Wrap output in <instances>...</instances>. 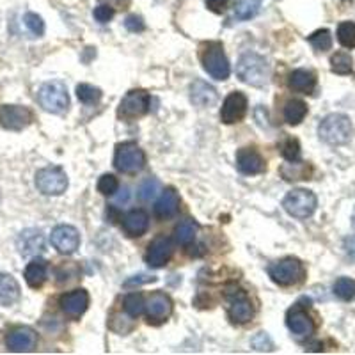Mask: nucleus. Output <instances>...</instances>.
<instances>
[{
	"label": "nucleus",
	"instance_id": "cd10ccee",
	"mask_svg": "<svg viewBox=\"0 0 355 355\" xmlns=\"http://www.w3.org/2000/svg\"><path fill=\"white\" fill-rule=\"evenodd\" d=\"M307 116V105L306 101L295 98L290 100L284 107V119H286L288 125H300L304 121V117Z\"/></svg>",
	"mask_w": 355,
	"mask_h": 355
},
{
	"label": "nucleus",
	"instance_id": "c756f323",
	"mask_svg": "<svg viewBox=\"0 0 355 355\" xmlns=\"http://www.w3.org/2000/svg\"><path fill=\"white\" fill-rule=\"evenodd\" d=\"M281 174L284 176V180H288V182H295V180H307L311 174V167L307 166V164H304V162H291V164H288V166H284L283 169H281Z\"/></svg>",
	"mask_w": 355,
	"mask_h": 355
},
{
	"label": "nucleus",
	"instance_id": "1a4fd4ad",
	"mask_svg": "<svg viewBox=\"0 0 355 355\" xmlns=\"http://www.w3.org/2000/svg\"><path fill=\"white\" fill-rule=\"evenodd\" d=\"M150 94L144 89H133L123 98L117 109V116L123 119H135V117L144 116L150 110Z\"/></svg>",
	"mask_w": 355,
	"mask_h": 355
},
{
	"label": "nucleus",
	"instance_id": "7ed1b4c3",
	"mask_svg": "<svg viewBox=\"0 0 355 355\" xmlns=\"http://www.w3.org/2000/svg\"><path fill=\"white\" fill-rule=\"evenodd\" d=\"M201 62L205 71L217 80H226L230 77V61L224 53V46L218 41H208V43L202 44Z\"/></svg>",
	"mask_w": 355,
	"mask_h": 355
},
{
	"label": "nucleus",
	"instance_id": "b1692460",
	"mask_svg": "<svg viewBox=\"0 0 355 355\" xmlns=\"http://www.w3.org/2000/svg\"><path fill=\"white\" fill-rule=\"evenodd\" d=\"M178 208H180V198H178L176 190L166 189L155 202V215L158 218H169L176 215Z\"/></svg>",
	"mask_w": 355,
	"mask_h": 355
},
{
	"label": "nucleus",
	"instance_id": "dca6fc26",
	"mask_svg": "<svg viewBox=\"0 0 355 355\" xmlns=\"http://www.w3.org/2000/svg\"><path fill=\"white\" fill-rule=\"evenodd\" d=\"M37 345V334L31 327H17L12 329L6 338V347L15 354H24V352H33Z\"/></svg>",
	"mask_w": 355,
	"mask_h": 355
},
{
	"label": "nucleus",
	"instance_id": "393cba45",
	"mask_svg": "<svg viewBox=\"0 0 355 355\" xmlns=\"http://www.w3.org/2000/svg\"><path fill=\"white\" fill-rule=\"evenodd\" d=\"M20 299V284L12 275L0 274V306H12Z\"/></svg>",
	"mask_w": 355,
	"mask_h": 355
},
{
	"label": "nucleus",
	"instance_id": "4be33fe9",
	"mask_svg": "<svg viewBox=\"0 0 355 355\" xmlns=\"http://www.w3.org/2000/svg\"><path fill=\"white\" fill-rule=\"evenodd\" d=\"M148 226H150V217L144 210H132L123 218V230L132 239L142 236L148 231Z\"/></svg>",
	"mask_w": 355,
	"mask_h": 355
},
{
	"label": "nucleus",
	"instance_id": "8fccbe9b",
	"mask_svg": "<svg viewBox=\"0 0 355 355\" xmlns=\"http://www.w3.org/2000/svg\"><path fill=\"white\" fill-rule=\"evenodd\" d=\"M352 220H354V227H355V211H354V218H352Z\"/></svg>",
	"mask_w": 355,
	"mask_h": 355
},
{
	"label": "nucleus",
	"instance_id": "bb28decb",
	"mask_svg": "<svg viewBox=\"0 0 355 355\" xmlns=\"http://www.w3.org/2000/svg\"><path fill=\"white\" fill-rule=\"evenodd\" d=\"M199 231V224L192 218H185L174 227V239L180 245H190L196 240V234Z\"/></svg>",
	"mask_w": 355,
	"mask_h": 355
},
{
	"label": "nucleus",
	"instance_id": "6e6552de",
	"mask_svg": "<svg viewBox=\"0 0 355 355\" xmlns=\"http://www.w3.org/2000/svg\"><path fill=\"white\" fill-rule=\"evenodd\" d=\"M36 187L44 196H61L68 189V176L61 167H44L37 171Z\"/></svg>",
	"mask_w": 355,
	"mask_h": 355
},
{
	"label": "nucleus",
	"instance_id": "2f4dec72",
	"mask_svg": "<svg viewBox=\"0 0 355 355\" xmlns=\"http://www.w3.org/2000/svg\"><path fill=\"white\" fill-rule=\"evenodd\" d=\"M123 307H125L126 315H130L132 318H137L144 313V297H142V293H128L123 300Z\"/></svg>",
	"mask_w": 355,
	"mask_h": 355
},
{
	"label": "nucleus",
	"instance_id": "c03bdc74",
	"mask_svg": "<svg viewBox=\"0 0 355 355\" xmlns=\"http://www.w3.org/2000/svg\"><path fill=\"white\" fill-rule=\"evenodd\" d=\"M125 25L130 33H142V31H144V21H142V18L137 17V15H130V17L126 18Z\"/></svg>",
	"mask_w": 355,
	"mask_h": 355
},
{
	"label": "nucleus",
	"instance_id": "2eb2a0df",
	"mask_svg": "<svg viewBox=\"0 0 355 355\" xmlns=\"http://www.w3.org/2000/svg\"><path fill=\"white\" fill-rule=\"evenodd\" d=\"M17 249L24 258H36L44 252V236L40 230H25L18 234Z\"/></svg>",
	"mask_w": 355,
	"mask_h": 355
},
{
	"label": "nucleus",
	"instance_id": "f8f14e48",
	"mask_svg": "<svg viewBox=\"0 0 355 355\" xmlns=\"http://www.w3.org/2000/svg\"><path fill=\"white\" fill-rule=\"evenodd\" d=\"M247 114V96L240 91L227 94V98L222 103L220 109V121L226 125H234L242 121Z\"/></svg>",
	"mask_w": 355,
	"mask_h": 355
},
{
	"label": "nucleus",
	"instance_id": "e433bc0d",
	"mask_svg": "<svg viewBox=\"0 0 355 355\" xmlns=\"http://www.w3.org/2000/svg\"><path fill=\"white\" fill-rule=\"evenodd\" d=\"M158 192H160V182H158L157 178H148L139 187V198L146 202L157 198Z\"/></svg>",
	"mask_w": 355,
	"mask_h": 355
},
{
	"label": "nucleus",
	"instance_id": "20e7f679",
	"mask_svg": "<svg viewBox=\"0 0 355 355\" xmlns=\"http://www.w3.org/2000/svg\"><path fill=\"white\" fill-rule=\"evenodd\" d=\"M37 101H40V105L43 107L46 112L62 114L64 110H68L69 107L68 89H66V85L59 80L46 82V84H43L40 87Z\"/></svg>",
	"mask_w": 355,
	"mask_h": 355
},
{
	"label": "nucleus",
	"instance_id": "7c9ffc66",
	"mask_svg": "<svg viewBox=\"0 0 355 355\" xmlns=\"http://www.w3.org/2000/svg\"><path fill=\"white\" fill-rule=\"evenodd\" d=\"M331 69L338 75H348L354 69V59L347 52H336L331 57Z\"/></svg>",
	"mask_w": 355,
	"mask_h": 355
},
{
	"label": "nucleus",
	"instance_id": "9d476101",
	"mask_svg": "<svg viewBox=\"0 0 355 355\" xmlns=\"http://www.w3.org/2000/svg\"><path fill=\"white\" fill-rule=\"evenodd\" d=\"M34 121L33 110L21 105H2L0 107V125L6 130L20 132Z\"/></svg>",
	"mask_w": 355,
	"mask_h": 355
},
{
	"label": "nucleus",
	"instance_id": "9b49d317",
	"mask_svg": "<svg viewBox=\"0 0 355 355\" xmlns=\"http://www.w3.org/2000/svg\"><path fill=\"white\" fill-rule=\"evenodd\" d=\"M174 252V242L173 239L166 236V234H160L148 247V252H146V263L151 266V268H162L166 266L167 261L173 258Z\"/></svg>",
	"mask_w": 355,
	"mask_h": 355
},
{
	"label": "nucleus",
	"instance_id": "ddd939ff",
	"mask_svg": "<svg viewBox=\"0 0 355 355\" xmlns=\"http://www.w3.org/2000/svg\"><path fill=\"white\" fill-rule=\"evenodd\" d=\"M50 242L61 254H73L80 245V234H78L77 227L62 224V226H57L52 231Z\"/></svg>",
	"mask_w": 355,
	"mask_h": 355
},
{
	"label": "nucleus",
	"instance_id": "f3484780",
	"mask_svg": "<svg viewBox=\"0 0 355 355\" xmlns=\"http://www.w3.org/2000/svg\"><path fill=\"white\" fill-rule=\"evenodd\" d=\"M230 297V318L234 323H247L254 316V307L245 291L236 290L227 295Z\"/></svg>",
	"mask_w": 355,
	"mask_h": 355
},
{
	"label": "nucleus",
	"instance_id": "72a5a7b5",
	"mask_svg": "<svg viewBox=\"0 0 355 355\" xmlns=\"http://www.w3.org/2000/svg\"><path fill=\"white\" fill-rule=\"evenodd\" d=\"M77 98L85 103V105H94L101 100V89L94 87L91 84H78L77 85Z\"/></svg>",
	"mask_w": 355,
	"mask_h": 355
},
{
	"label": "nucleus",
	"instance_id": "c9c22d12",
	"mask_svg": "<svg viewBox=\"0 0 355 355\" xmlns=\"http://www.w3.org/2000/svg\"><path fill=\"white\" fill-rule=\"evenodd\" d=\"M309 43L313 44V49L318 50V52H325V50H331L332 36L327 28H320V31L311 34Z\"/></svg>",
	"mask_w": 355,
	"mask_h": 355
},
{
	"label": "nucleus",
	"instance_id": "a19ab883",
	"mask_svg": "<svg viewBox=\"0 0 355 355\" xmlns=\"http://www.w3.org/2000/svg\"><path fill=\"white\" fill-rule=\"evenodd\" d=\"M281 153L288 162H299L300 158V142L297 139H286L281 148Z\"/></svg>",
	"mask_w": 355,
	"mask_h": 355
},
{
	"label": "nucleus",
	"instance_id": "412c9836",
	"mask_svg": "<svg viewBox=\"0 0 355 355\" xmlns=\"http://www.w3.org/2000/svg\"><path fill=\"white\" fill-rule=\"evenodd\" d=\"M236 167H239L240 173L252 176V174H259L265 171V160L252 148H242L236 153Z\"/></svg>",
	"mask_w": 355,
	"mask_h": 355
},
{
	"label": "nucleus",
	"instance_id": "49530a36",
	"mask_svg": "<svg viewBox=\"0 0 355 355\" xmlns=\"http://www.w3.org/2000/svg\"><path fill=\"white\" fill-rule=\"evenodd\" d=\"M100 4H107L114 9H125L128 8L130 0H100Z\"/></svg>",
	"mask_w": 355,
	"mask_h": 355
},
{
	"label": "nucleus",
	"instance_id": "4468645a",
	"mask_svg": "<svg viewBox=\"0 0 355 355\" xmlns=\"http://www.w3.org/2000/svg\"><path fill=\"white\" fill-rule=\"evenodd\" d=\"M286 325L297 338H311L315 332V322L304 307L293 306L286 315Z\"/></svg>",
	"mask_w": 355,
	"mask_h": 355
},
{
	"label": "nucleus",
	"instance_id": "473e14b6",
	"mask_svg": "<svg viewBox=\"0 0 355 355\" xmlns=\"http://www.w3.org/2000/svg\"><path fill=\"white\" fill-rule=\"evenodd\" d=\"M334 295L338 299L350 302L355 297V281L350 277H339L334 283Z\"/></svg>",
	"mask_w": 355,
	"mask_h": 355
},
{
	"label": "nucleus",
	"instance_id": "a878e982",
	"mask_svg": "<svg viewBox=\"0 0 355 355\" xmlns=\"http://www.w3.org/2000/svg\"><path fill=\"white\" fill-rule=\"evenodd\" d=\"M46 270H49V265L44 259H34L27 265L25 268V281L31 288H41L46 281Z\"/></svg>",
	"mask_w": 355,
	"mask_h": 355
},
{
	"label": "nucleus",
	"instance_id": "79ce46f5",
	"mask_svg": "<svg viewBox=\"0 0 355 355\" xmlns=\"http://www.w3.org/2000/svg\"><path fill=\"white\" fill-rule=\"evenodd\" d=\"M114 12H116V9L110 8V6L107 4H100L96 9H94V18H96L100 24H107L109 20H112Z\"/></svg>",
	"mask_w": 355,
	"mask_h": 355
},
{
	"label": "nucleus",
	"instance_id": "c85d7f7f",
	"mask_svg": "<svg viewBox=\"0 0 355 355\" xmlns=\"http://www.w3.org/2000/svg\"><path fill=\"white\" fill-rule=\"evenodd\" d=\"M261 2L263 0H239L234 4V18L240 21L254 18L261 9Z\"/></svg>",
	"mask_w": 355,
	"mask_h": 355
},
{
	"label": "nucleus",
	"instance_id": "6ab92c4d",
	"mask_svg": "<svg viewBox=\"0 0 355 355\" xmlns=\"http://www.w3.org/2000/svg\"><path fill=\"white\" fill-rule=\"evenodd\" d=\"M62 313L68 315L69 318H78L87 311L89 306V293L85 290H73L69 293H64L59 300Z\"/></svg>",
	"mask_w": 355,
	"mask_h": 355
},
{
	"label": "nucleus",
	"instance_id": "f257e3e1",
	"mask_svg": "<svg viewBox=\"0 0 355 355\" xmlns=\"http://www.w3.org/2000/svg\"><path fill=\"white\" fill-rule=\"evenodd\" d=\"M270 64L266 62L265 57L259 53L247 52L240 57L239 64H236V77L243 84L254 85V87H263L270 82Z\"/></svg>",
	"mask_w": 355,
	"mask_h": 355
},
{
	"label": "nucleus",
	"instance_id": "f03ea898",
	"mask_svg": "<svg viewBox=\"0 0 355 355\" xmlns=\"http://www.w3.org/2000/svg\"><path fill=\"white\" fill-rule=\"evenodd\" d=\"M318 135L323 142L331 146L347 144L354 135V125H352L350 117L345 114H329L320 123Z\"/></svg>",
	"mask_w": 355,
	"mask_h": 355
},
{
	"label": "nucleus",
	"instance_id": "a211bd4d",
	"mask_svg": "<svg viewBox=\"0 0 355 355\" xmlns=\"http://www.w3.org/2000/svg\"><path fill=\"white\" fill-rule=\"evenodd\" d=\"M144 309L150 322L160 323L166 318H169L171 313H173V300H171V297L167 293L155 291L150 299H148V302H146Z\"/></svg>",
	"mask_w": 355,
	"mask_h": 355
},
{
	"label": "nucleus",
	"instance_id": "5701e85b",
	"mask_svg": "<svg viewBox=\"0 0 355 355\" xmlns=\"http://www.w3.org/2000/svg\"><path fill=\"white\" fill-rule=\"evenodd\" d=\"M288 85L295 93L311 94L316 87V75L311 69H295L290 73Z\"/></svg>",
	"mask_w": 355,
	"mask_h": 355
},
{
	"label": "nucleus",
	"instance_id": "0eeeda50",
	"mask_svg": "<svg viewBox=\"0 0 355 355\" xmlns=\"http://www.w3.org/2000/svg\"><path fill=\"white\" fill-rule=\"evenodd\" d=\"M318 199L307 189H295L284 198V210L295 218H307L315 214Z\"/></svg>",
	"mask_w": 355,
	"mask_h": 355
},
{
	"label": "nucleus",
	"instance_id": "de8ad7c7",
	"mask_svg": "<svg viewBox=\"0 0 355 355\" xmlns=\"http://www.w3.org/2000/svg\"><path fill=\"white\" fill-rule=\"evenodd\" d=\"M150 281H155V277H148V275H135V277L133 279H128V281H126L125 283V286L126 288H130V286H133V284H144V283H150Z\"/></svg>",
	"mask_w": 355,
	"mask_h": 355
},
{
	"label": "nucleus",
	"instance_id": "4c0bfd02",
	"mask_svg": "<svg viewBox=\"0 0 355 355\" xmlns=\"http://www.w3.org/2000/svg\"><path fill=\"white\" fill-rule=\"evenodd\" d=\"M24 24L25 27L28 28V33L33 34V36H37V37L43 36L44 21L40 15H36V12H27V15L24 17Z\"/></svg>",
	"mask_w": 355,
	"mask_h": 355
},
{
	"label": "nucleus",
	"instance_id": "39448f33",
	"mask_svg": "<svg viewBox=\"0 0 355 355\" xmlns=\"http://www.w3.org/2000/svg\"><path fill=\"white\" fill-rule=\"evenodd\" d=\"M268 275L279 286H293V284H299L302 281L304 275H306V268H304L300 259L284 258L268 266Z\"/></svg>",
	"mask_w": 355,
	"mask_h": 355
},
{
	"label": "nucleus",
	"instance_id": "f704fd0d",
	"mask_svg": "<svg viewBox=\"0 0 355 355\" xmlns=\"http://www.w3.org/2000/svg\"><path fill=\"white\" fill-rule=\"evenodd\" d=\"M338 41L345 49H355V24L354 21H341L338 25Z\"/></svg>",
	"mask_w": 355,
	"mask_h": 355
},
{
	"label": "nucleus",
	"instance_id": "ea45409f",
	"mask_svg": "<svg viewBox=\"0 0 355 355\" xmlns=\"http://www.w3.org/2000/svg\"><path fill=\"white\" fill-rule=\"evenodd\" d=\"M78 272H80V268H78L77 263H64L57 268V279H59V283H69V281L78 277Z\"/></svg>",
	"mask_w": 355,
	"mask_h": 355
},
{
	"label": "nucleus",
	"instance_id": "423d86ee",
	"mask_svg": "<svg viewBox=\"0 0 355 355\" xmlns=\"http://www.w3.org/2000/svg\"><path fill=\"white\" fill-rule=\"evenodd\" d=\"M146 166V155L144 151L137 146V142H123L117 144L116 153H114V167L117 171L126 174L139 173Z\"/></svg>",
	"mask_w": 355,
	"mask_h": 355
},
{
	"label": "nucleus",
	"instance_id": "09e8293b",
	"mask_svg": "<svg viewBox=\"0 0 355 355\" xmlns=\"http://www.w3.org/2000/svg\"><path fill=\"white\" fill-rule=\"evenodd\" d=\"M227 0H208V4H210L211 9H215V11H218V9L222 8V6L226 4Z\"/></svg>",
	"mask_w": 355,
	"mask_h": 355
},
{
	"label": "nucleus",
	"instance_id": "aec40b11",
	"mask_svg": "<svg viewBox=\"0 0 355 355\" xmlns=\"http://www.w3.org/2000/svg\"><path fill=\"white\" fill-rule=\"evenodd\" d=\"M218 93L217 89L205 80H196L190 85V101L199 109H210L217 103Z\"/></svg>",
	"mask_w": 355,
	"mask_h": 355
},
{
	"label": "nucleus",
	"instance_id": "a18cd8bd",
	"mask_svg": "<svg viewBox=\"0 0 355 355\" xmlns=\"http://www.w3.org/2000/svg\"><path fill=\"white\" fill-rule=\"evenodd\" d=\"M343 249H345V252H347L348 258H350L352 261H355V234H350V236H347V239H345Z\"/></svg>",
	"mask_w": 355,
	"mask_h": 355
},
{
	"label": "nucleus",
	"instance_id": "37998d69",
	"mask_svg": "<svg viewBox=\"0 0 355 355\" xmlns=\"http://www.w3.org/2000/svg\"><path fill=\"white\" fill-rule=\"evenodd\" d=\"M252 347L256 348V350L263 352V350H272V347H274V343H272V339L268 338V336L265 334V332H259L256 338H252Z\"/></svg>",
	"mask_w": 355,
	"mask_h": 355
},
{
	"label": "nucleus",
	"instance_id": "58836bf2",
	"mask_svg": "<svg viewBox=\"0 0 355 355\" xmlns=\"http://www.w3.org/2000/svg\"><path fill=\"white\" fill-rule=\"evenodd\" d=\"M119 189V182L114 174H103L98 182V192L103 196H114Z\"/></svg>",
	"mask_w": 355,
	"mask_h": 355
}]
</instances>
